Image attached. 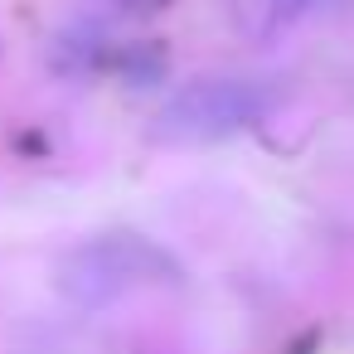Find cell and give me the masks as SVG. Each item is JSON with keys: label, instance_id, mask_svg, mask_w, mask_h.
Masks as SVG:
<instances>
[{"label": "cell", "instance_id": "2", "mask_svg": "<svg viewBox=\"0 0 354 354\" xmlns=\"http://www.w3.org/2000/svg\"><path fill=\"white\" fill-rule=\"evenodd\" d=\"M151 267H170V262L156 248H146L141 238L112 233V238L83 243L64 262V291L83 306H102V301H117L122 291L141 286L151 277Z\"/></svg>", "mask_w": 354, "mask_h": 354}, {"label": "cell", "instance_id": "3", "mask_svg": "<svg viewBox=\"0 0 354 354\" xmlns=\"http://www.w3.org/2000/svg\"><path fill=\"white\" fill-rule=\"evenodd\" d=\"M306 0H228V15L248 39H272L281 25L301 15Z\"/></svg>", "mask_w": 354, "mask_h": 354}, {"label": "cell", "instance_id": "1", "mask_svg": "<svg viewBox=\"0 0 354 354\" xmlns=\"http://www.w3.org/2000/svg\"><path fill=\"white\" fill-rule=\"evenodd\" d=\"M267 107H272V93L257 83L204 78V83H189L185 93L170 97L156 131L165 141H218V136H233V131L262 122Z\"/></svg>", "mask_w": 354, "mask_h": 354}]
</instances>
